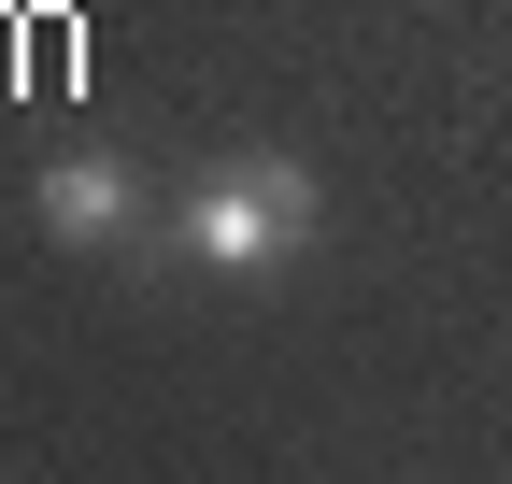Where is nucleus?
Here are the masks:
<instances>
[{"label":"nucleus","mask_w":512,"mask_h":484,"mask_svg":"<svg viewBox=\"0 0 512 484\" xmlns=\"http://www.w3.org/2000/svg\"><path fill=\"white\" fill-rule=\"evenodd\" d=\"M43 228L57 242H128V228H143V171L100 157V143H72V157L43 171Z\"/></svg>","instance_id":"2"},{"label":"nucleus","mask_w":512,"mask_h":484,"mask_svg":"<svg viewBox=\"0 0 512 484\" xmlns=\"http://www.w3.org/2000/svg\"><path fill=\"white\" fill-rule=\"evenodd\" d=\"M313 228H328V200H313L299 157H228V171H200V200H185V257L200 271H271Z\"/></svg>","instance_id":"1"}]
</instances>
